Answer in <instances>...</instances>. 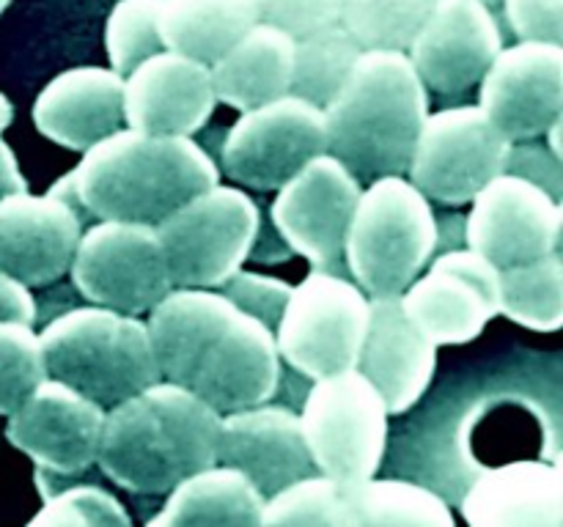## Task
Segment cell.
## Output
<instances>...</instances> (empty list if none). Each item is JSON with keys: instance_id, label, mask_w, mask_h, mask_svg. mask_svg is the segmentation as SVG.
<instances>
[{"instance_id": "6da1fadb", "label": "cell", "mask_w": 563, "mask_h": 527, "mask_svg": "<svg viewBox=\"0 0 563 527\" xmlns=\"http://www.w3.org/2000/svg\"><path fill=\"white\" fill-rule=\"evenodd\" d=\"M218 437L220 412L159 379L108 406L93 464L126 492L168 494L187 475L218 464Z\"/></svg>"}, {"instance_id": "7a4b0ae2", "label": "cell", "mask_w": 563, "mask_h": 527, "mask_svg": "<svg viewBox=\"0 0 563 527\" xmlns=\"http://www.w3.org/2000/svg\"><path fill=\"white\" fill-rule=\"evenodd\" d=\"M82 212L99 220L157 225L198 192L220 184L214 159L187 135L121 126L82 152L71 170Z\"/></svg>"}, {"instance_id": "3957f363", "label": "cell", "mask_w": 563, "mask_h": 527, "mask_svg": "<svg viewBox=\"0 0 563 527\" xmlns=\"http://www.w3.org/2000/svg\"><path fill=\"white\" fill-rule=\"evenodd\" d=\"M429 115L427 86L401 49H363L324 104L328 154L357 179L407 176Z\"/></svg>"}, {"instance_id": "277c9868", "label": "cell", "mask_w": 563, "mask_h": 527, "mask_svg": "<svg viewBox=\"0 0 563 527\" xmlns=\"http://www.w3.org/2000/svg\"><path fill=\"white\" fill-rule=\"evenodd\" d=\"M47 377L104 410L159 382L146 322L102 305L71 307L38 333Z\"/></svg>"}, {"instance_id": "5b68a950", "label": "cell", "mask_w": 563, "mask_h": 527, "mask_svg": "<svg viewBox=\"0 0 563 527\" xmlns=\"http://www.w3.org/2000/svg\"><path fill=\"white\" fill-rule=\"evenodd\" d=\"M438 242L429 198L407 176H379L357 198L344 261L368 296H394L423 272Z\"/></svg>"}, {"instance_id": "8992f818", "label": "cell", "mask_w": 563, "mask_h": 527, "mask_svg": "<svg viewBox=\"0 0 563 527\" xmlns=\"http://www.w3.org/2000/svg\"><path fill=\"white\" fill-rule=\"evenodd\" d=\"M262 212L245 190L214 184L154 225L174 285L218 289L253 253Z\"/></svg>"}, {"instance_id": "52a82bcc", "label": "cell", "mask_w": 563, "mask_h": 527, "mask_svg": "<svg viewBox=\"0 0 563 527\" xmlns=\"http://www.w3.org/2000/svg\"><path fill=\"white\" fill-rule=\"evenodd\" d=\"M388 406L357 368L313 379L300 412L313 467L344 489L374 478L388 445Z\"/></svg>"}, {"instance_id": "ba28073f", "label": "cell", "mask_w": 563, "mask_h": 527, "mask_svg": "<svg viewBox=\"0 0 563 527\" xmlns=\"http://www.w3.org/2000/svg\"><path fill=\"white\" fill-rule=\"evenodd\" d=\"M368 327V294L352 280L317 269L291 285L275 327L280 360L319 379L355 368Z\"/></svg>"}, {"instance_id": "9c48e42d", "label": "cell", "mask_w": 563, "mask_h": 527, "mask_svg": "<svg viewBox=\"0 0 563 527\" xmlns=\"http://www.w3.org/2000/svg\"><path fill=\"white\" fill-rule=\"evenodd\" d=\"M511 141L478 104H460L429 113L410 159V181L445 206L471 203L473 195L504 173Z\"/></svg>"}, {"instance_id": "30bf717a", "label": "cell", "mask_w": 563, "mask_h": 527, "mask_svg": "<svg viewBox=\"0 0 563 527\" xmlns=\"http://www.w3.org/2000/svg\"><path fill=\"white\" fill-rule=\"evenodd\" d=\"M69 272L91 305L130 316L148 313L174 289L154 225L124 220H102L82 231Z\"/></svg>"}, {"instance_id": "8fae6325", "label": "cell", "mask_w": 563, "mask_h": 527, "mask_svg": "<svg viewBox=\"0 0 563 527\" xmlns=\"http://www.w3.org/2000/svg\"><path fill=\"white\" fill-rule=\"evenodd\" d=\"M328 152L324 110L286 93L245 110L223 141V170L251 190H278Z\"/></svg>"}, {"instance_id": "7c38bea8", "label": "cell", "mask_w": 563, "mask_h": 527, "mask_svg": "<svg viewBox=\"0 0 563 527\" xmlns=\"http://www.w3.org/2000/svg\"><path fill=\"white\" fill-rule=\"evenodd\" d=\"M465 223L471 250L498 269L559 250L561 203L542 184L504 170L473 195Z\"/></svg>"}, {"instance_id": "4fadbf2b", "label": "cell", "mask_w": 563, "mask_h": 527, "mask_svg": "<svg viewBox=\"0 0 563 527\" xmlns=\"http://www.w3.org/2000/svg\"><path fill=\"white\" fill-rule=\"evenodd\" d=\"M361 198V179L333 154H319L302 165L273 201V225L286 245L317 269L344 261V242Z\"/></svg>"}, {"instance_id": "5bb4252c", "label": "cell", "mask_w": 563, "mask_h": 527, "mask_svg": "<svg viewBox=\"0 0 563 527\" xmlns=\"http://www.w3.org/2000/svg\"><path fill=\"white\" fill-rule=\"evenodd\" d=\"M399 296L434 344H467L500 313V269L471 247L449 250Z\"/></svg>"}, {"instance_id": "9a60e30c", "label": "cell", "mask_w": 563, "mask_h": 527, "mask_svg": "<svg viewBox=\"0 0 563 527\" xmlns=\"http://www.w3.org/2000/svg\"><path fill=\"white\" fill-rule=\"evenodd\" d=\"M478 108L511 143L544 135L563 110V44L520 42L487 66Z\"/></svg>"}, {"instance_id": "2e32d148", "label": "cell", "mask_w": 563, "mask_h": 527, "mask_svg": "<svg viewBox=\"0 0 563 527\" xmlns=\"http://www.w3.org/2000/svg\"><path fill=\"white\" fill-rule=\"evenodd\" d=\"M104 406L58 379H44L9 415L5 437L53 475H80L97 461Z\"/></svg>"}, {"instance_id": "e0dca14e", "label": "cell", "mask_w": 563, "mask_h": 527, "mask_svg": "<svg viewBox=\"0 0 563 527\" xmlns=\"http://www.w3.org/2000/svg\"><path fill=\"white\" fill-rule=\"evenodd\" d=\"M280 373L284 368L273 329L236 311L214 333L181 388L225 415L273 399L280 388Z\"/></svg>"}, {"instance_id": "ac0fdd59", "label": "cell", "mask_w": 563, "mask_h": 527, "mask_svg": "<svg viewBox=\"0 0 563 527\" xmlns=\"http://www.w3.org/2000/svg\"><path fill=\"white\" fill-rule=\"evenodd\" d=\"M504 49L493 9L478 0H438L407 47L427 91L462 93L484 77Z\"/></svg>"}, {"instance_id": "d6986e66", "label": "cell", "mask_w": 563, "mask_h": 527, "mask_svg": "<svg viewBox=\"0 0 563 527\" xmlns=\"http://www.w3.org/2000/svg\"><path fill=\"white\" fill-rule=\"evenodd\" d=\"M218 108L212 69L176 49H159L124 77V119L148 135H187L201 130Z\"/></svg>"}, {"instance_id": "ffe728a7", "label": "cell", "mask_w": 563, "mask_h": 527, "mask_svg": "<svg viewBox=\"0 0 563 527\" xmlns=\"http://www.w3.org/2000/svg\"><path fill=\"white\" fill-rule=\"evenodd\" d=\"M80 236V209L53 192L0 198V269L20 283L49 285L64 278Z\"/></svg>"}, {"instance_id": "44dd1931", "label": "cell", "mask_w": 563, "mask_h": 527, "mask_svg": "<svg viewBox=\"0 0 563 527\" xmlns=\"http://www.w3.org/2000/svg\"><path fill=\"white\" fill-rule=\"evenodd\" d=\"M355 368L377 388L390 415H401L427 393L438 344L412 322L399 294L368 296V327Z\"/></svg>"}, {"instance_id": "7402d4cb", "label": "cell", "mask_w": 563, "mask_h": 527, "mask_svg": "<svg viewBox=\"0 0 563 527\" xmlns=\"http://www.w3.org/2000/svg\"><path fill=\"white\" fill-rule=\"evenodd\" d=\"M218 461L251 478L264 497L319 472L302 437L300 415L267 401L220 415Z\"/></svg>"}, {"instance_id": "603a6c76", "label": "cell", "mask_w": 563, "mask_h": 527, "mask_svg": "<svg viewBox=\"0 0 563 527\" xmlns=\"http://www.w3.org/2000/svg\"><path fill=\"white\" fill-rule=\"evenodd\" d=\"M33 124L47 141L71 152H86L126 126L124 77L110 66L60 71L33 102Z\"/></svg>"}, {"instance_id": "cb8c5ba5", "label": "cell", "mask_w": 563, "mask_h": 527, "mask_svg": "<svg viewBox=\"0 0 563 527\" xmlns=\"http://www.w3.org/2000/svg\"><path fill=\"white\" fill-rule=\"evenodd\" d=\"M462 514L476 527H559L563 475L550 461H509L482 472L462 500Z\"/></svg>"}, {"instance_id": "d4e9b609", "label": "cell", "mask_w": 563, "mask_h": 527, "mask_svg": "<svg viewBox=\"0 0 563 527\" xmlns=\"http://www.w3.org/2000/svg\"><path fill=\"white\" fill-rule=\"evenodd\" d=\"M295 66V36L269 22H253L209 69L218 102L245 110L286 97Z\"/></svg>"}, {"instance_id": "484cf974", "label": "cell", "mask_w": 563, "mask_h": 527, "mask_svg": "<svg viewBox=\"0 0 563 527\" xmlns=\"http://www.w3.org/2000/svg\"><path fill=\"white\" fill-rule=\"evenodd\" d=\"M264 494L256 483L229 464L192 472L168 492V503L148 519L154 527H214L262 525Z\"/></svg>"}, {"instance_id": "4316f807", "label": "cell", "mask_w": 563, "mask_h": 527, "mask_svg": "<svg viewBox=\"0 0 563 527\" xmlns=\"http://www.w3.org/2000/svg\"><path fill=\"white\" fill-rule=\"evenodd\" d=\"M258 22L256 0H163L159 36L168 49L212 66Z\"/></svg>"}, {"instance_id": "83f0119b", "label": "cell", "mask_w": 563, "mask_h": 527, "mask_svg": "<svg viewBox=\"0 0 563 527\" xmlns=\"http://www.w3.org/2000/svg\"><path fill=\"white\" fill-rule=\"evenodd\" d=\"M352 527H454L443 497L410 481H368L346 489Z\"/></svg>"}, {"instance_id": "f1b7e54d", "label": "cell", "mask_w": 563, "mask_h": 527, "mask_svg": "<svg viewBox=\"0 0 563 527\" xmlns=\"http://www.w3.org/2000/svg\"><path fill=\"white\" fill-rule=\"evenodd\" d=\"M500 313L533 333L563 324V264L559 250L500 269Z\"/></svg>"}, {"instance_id": "f546056e", "label": "cell", "mask_w": 563, "mask_h": 527, "mask_svg": "<svg viewBox=\"0 0 563 527\" xmlns=\"http://www.w3.org/2000/svg\"><path fill=\"white\" fill-rule=\"evenodd\" d=\"M361 53L363 47L341 22L297 36L289 93L324 110Z\"/></svg>"}, {"instance_id": "4dcf8cb0", "label": "cell", "mask_w": 563, "mask_h": 527, "mask_svg": "<svg viewBox=\"0 0 563 527\" xmlns=\"http://www.w3.org/2000/svg\"><path fill=\"white\" fill-rule=\"evenodd\" d=\"M438 0H341L339 22L363 49L407 53Z\"/></svg>"}, {"instance_id": "1f68e13d", "label": "cell", "mask_w": 563, "mask_h": 527, "mask_svg": "<svg viewBox=\"0 0 563 527\" xmlns=\"http://www.w3.org/2000/svg\"><path fill=\"white\" fill-rule=\"evenodd\" d=\"M262 525L352 527L346 489L324 472H311L264 500Z\"/></svg>"}, {"instance_id": "d6a6232c", "label": "cell", "mask_w": 563, "mask_h": 527, "mask_svg": "<svg viewBox=\"0 0 563 527\" xmlns=\"http://www.w3.org/2000/svg\"><path fill=\"white\" fill-rule=\"evenodd\" d=\"M159 5L163 0H119L104 25L110 69L130 75L141 60L165 49L159 36Z\"/></svg>"}, {"instance_id": "836d02e7", "label": "cell", "mask_w": 563, "mask_h": 527, "mask_svg": "<svg viewBox=\"0 0 563 527\" xmlns=\"http://www.w3.org/2000/svg\"><path fill=\"white\" fill-rule=\"evenodd\" d=\"M47 379L33 324L0 322V417H9Z\"/></svg>"}, {"instance_id": "e575fe53", "label": "cell", "mask_w": 563, "mask_h": 527, "mask_svg": "<svg viewBox=\"0 0 563 527\" xmlns=\"http://www.w3.org/2000/svg\"><path fill=\"white\" fill-rule=\"evenodd\" d=\"M31 525H93L130 527L124 505L99 486H71L47 497Z\"/></svg>"}, {"instance_id": "d590c367", "label": "cell", "mask_w": 563, "mask_h": 527, "mask_svg": "<svg viewBox=\"0 0 563 527\" xmlns=\"http://www.w3.org/2000/svg\"><path fill=\"white\" fill-rule=\"evenodd\" d=\"M220 294L229 296L242 313L258 318L262 324H267L275 333L278 327V318L284 313L286 300L291 294V285L280 278H267V274L256 272H242L236 269L229 280L218 285Z\"/></svg>"}, {"instance_id": "8d00e7d4", "label": "cell", "mask_w": 563, "mask_h": 527, "mask_svg": "<svg viewBox=\"0 0 563 527\" xmlns=\"http://www.w3.org/2000/svg\"><path fill=\"white\" fill-rule=\"evenodd\" d=\"M258 22L284 27L291 36H306L339 22L341 0H256Z\"/></svg>"}, {"instance_id": "74e56055", "label": "cell", "mask_w": 563, "mask_h": 527, "mask_svg": "<svg viewBox=\"0 0 563 527\" xmlns=\"http://www.w3.org/2000/svg\"><path fill=\"white\" fill-rule=\"evenodd\" d=\"M500 5L520 42L563 44V0H504Z\"/></svg>"}, {"instance_id": "f35d334b", "label": "cell", "mask_w": 563, "mask_h": 527, "mask_svg": "<svg viewBox=\"0 0 563 527\" xmlns=\"http://www.w3.org/2000/svg\"><path fill=\"white\" fill-rule=\"evenodd\" d=\"M0 322H36V300L31 289L0 269Z\"/></svg>"}, {"instance_id": "ab89813d", "label": "cell", "mask_w": 563, "mask_h": 527, "mask_svg": "<svg viewBox=\"0 0 563 527\" xmlns=\"http://www.w3.org/2000/svg\"><path fill=\"white\" fill-rule=\"evenodd\" d=\"M27 190L25 179H22V170L16 165V157L11 154V148L0 141V198L11 195V192Z\"/></svg>"}, {"instance_id": "60d3db41", "label": "cell", "mask_w": 563, "mask_h": 527, "mask_svg": "<svg viewBox=\"0 0 563 527\" xmlns=\"http://www.w3.org/2000/svg\"><path fill=\"white\" fill-rule=\"evenodd\" d=\"M11 119H14V108H11L9 99H5L3 93H0V132H3L5 126L11 124Z\"/></svg>"}, {"instance_id": "b9f144b4", "label": "cell", "mask_w": 563, "mask_h": 527, "mask_svg": "<svg viewBox=\"0 0 563 527\" xmlns=\"http://www.w3.org/2000/svg\"><path fill=\"white\" fill-rule=\"evenodd\" d=\"M478 3H484V5H487V9H495V5H500V3H504V0H478Z\"/></svg>"}, {"instance_id": "7bdbcfd3", "label": "cell", "mask_w": 563, "mask_h": 527, "mask_svg": "<svg viewBox=\"0 0 563 527\" xmlns=\"http://www.w3.org/2000/svg\"><path fill=\"white\" fill-rule=\"evenodd\" d=\"M9 3H11V0H0V11H3Z\"/></svg>"}]
</instances>
